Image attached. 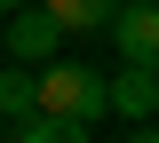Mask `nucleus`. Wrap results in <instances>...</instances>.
<instances>
[{"mask_svg":"<svg viewBox=\"0 0 159 143\" xmlns=\"http://www.w3.org/2000/svg\"><path fill=\"white\" fill-rule=\"evenodd\" d=\"M103 32L119 40V64H159V0H119Z\"/></svg>","mask_w":159,"mask_h":143,"instance_id":"f03ea898","label":"nucleus"},{"mask_svg":"<svg viewBox=\"0 0 159 143\" xmlns=\"http://www.w3.org/2000/svg\"><path fill=\"white\" fill-rule=\"evenodd\" d=\"M40 103H32V72H24V64H8V72H0V119L16 127V119H32Z\"/></svg>","mask_w":159,"mask_h":143,"instance_id":"0eeeda50","label":"nucleus"},{"mask_svg":"<svg viewBox=\"0 0 159 143\" xmlns=\"http://www.w3.org/2000/svg\"><path fill=\"white\" fill-rule=\"evenodd\" d=\"M56 40H64V24L48 16L40 0H24L16 16H8V56H16V64H48V56H56Z\"/></svg>","mask_w":159,"mask_h":143,"instance_id":"7ed1b4c3","label":"nucleus"},{"mask_svg":"<svg viewBox=\"0 0 159 143\" xmlns=\"http://www.w3.org/2000/svg\"><path fill=\"white\" fill-rule=\"evenodd\" d=\"M32 103L48 111V119H80V127H96L103 111H111V87H103L96 64H40V72H32Z\"/></svg>","mask_w":159,"mask_h":143,"instance_id":"f257e3e1","label":"nucleus"},{"mask_svg":"<svg viewBox=\"0 0 159 143\" xmlns=\"http://www.w3.org/2000/svg\"><path fill=\"white\" fill-rule=\"evenodd\" d=\"M8 143H88V127H80V119H48V111H32V119H16Z\"/></svg>","mask_w":159,"mask_h":143,"instance_id":"423d86ee","label":"nucleus"},{"mask_svg":"<svg viewBox=\"0 0 159 143\" xmlns=\"http://www.w3.org/2000/svg\"><path fill=\"white\" fill-rule=\"evenodd\" d=\"M127 143H159V127H151V119H135V135H127Z\"/></svg>","mask_w":159,"mask_h":143,"instance_id":"6e6552de","label":"nucleus"},{"mask_svg":"<svg viewBox=\"0 0 159 143\" xmlns=\"http://www.w3.org/2000/svg\"><path fill=\"white\" fill-rule=\"evenodd\" d=\"M103 87H111V111L119 119H151L159 111V64H119Z\"/></svg>","mask_w":159,"mask_h":143,"instance_id":"20e7f679","label":"nucleus"},{"mask_svg":"<svg viewBox=\"0 0 159 143\" xmlns=\"http://www.w3.org/2000/svg\"><path fill=\"white\" fill-rule=\"evenodd\" d=\"M16 8H24V0H0V16H16Z\"/></svg>","mask_w":159,"mask_h":143,"instance_id":"1a4fd4ad","label":"nucleus"},{"mask_svg":"<svg viewBox=\"0 0 159 143\" xmlns=\"http://www.w3.org/2000/svg\"><path fill=\"white\" fill-rule=\"evenodd\" d=\"M40 8H48V16H56L64 32H103L119 0H40Z\"/></svg>","mask_w":159,"mask_h":143,"instance_id":"39448f33","label":"nucleus"}]
</instances>
